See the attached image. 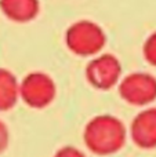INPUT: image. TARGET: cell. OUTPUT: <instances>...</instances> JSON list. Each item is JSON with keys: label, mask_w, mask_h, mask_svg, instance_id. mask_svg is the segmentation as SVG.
<instances>
[{"label": "cell", "mask_w": 156, "mask_h": 157, "mask_svg": "<svg viewBox=\"0 0 156 157\" xmlns=\"http://www.w3.org/2000/svg\"><path fill=\"white\" fill-rule=\"evenodd\" d=\"M126 127L112 114H98L86 124L83 139L88 150L98 156L119 152L126 142Z\"/></svg>", "instance_id": "cell-1"}, {"label": "cell", "mask_w": 156, "mask_h": 157, "mask_svg": "<svg viewBox=\"0 0 156 157\" xmlns=\"http://www.w3.org/2000/svg\"><path fill=\"white\" fill-rule=\"evenodd\" d=\"M107 43V35L97 22L88 19L76 21L66 29L65 44L77 57H96Z\"/></svg>", "instance_id": "cell-2"}, {"label": "cell", "mask_w": 156, "mask_h": 157, "mask_svg": "<svg viewBox=\"0 0 156 157\" xmlns=\"http://www.w3.org/2000/svg\"><path fill=\"white\" fill-rule=\"evenodd\" d=\"M57 97V84L54 78L44 72H32L19 83V98L29 108L43 109Z\"/></svg>", "instance_id": "cell-3"}, {"label": "cell", "mask_w": 156, "mask_h": 157, "mask_svg": "<svg viewBox=\"0 0 156 157\" xmlns=\"http://www.w3.org/2000/svg\"><path fill=\"white\" fill-rule=\"evenodd\" d=\"M119 95L129 105H149L156 99V78L144 72L127 75L119 81Z\"/></svg>", "instance_id": "cell-4"}, {"label": "cell", "mask_w": 156, "mask_h": 157, "mask_svg": "<svg viewBox=\"0 0 156 157\" xmlns=\"http://www.w3.org/2000/svg\"><path fill=\"white\" fill-rule=\"evenodd\" d=\"M120 61L112 54H98L86 66V78L97 90H109L120 81Z\"/></svg>", "instance_id": "cell-5"}, {"label": "cell", "mask_w": 156, "mask_h": 157, "mask_svg": "<svg viewBox=\"0 0 156 157\" xmlns=\"http://www.w3.org/2000/svg\"><path fill=\"white\" fill-rule=\"evenodd\" d=\"M130 136L141 149L156 147V108L145 109L133 119Z\"/></svg>", "instance_id": "cell-6"}, {"label": "cell", "mask_w": 156, "mask_h": 157, "mask_svg": "<svg viewBox=\"0 0 156 157\" xmlns=\"http://www.w3.org/2000/svg\"><path fill=\"white\" fill-rule=\"evenodd\" d=\"M0 11L6 18L17 24H26L37 17L39 0H0Z\"/></svg>", "instance_id": "cell-7"}, {"label": "cell", "mask_w": 156, "mask_h": 157, "mask_svg": "<svg viewBox=\"0 0 156 157\" xmlns=\"http://www.w3.org/2000/svg\"><path fill=\"white\" fill-rule=\"evenodd\" d=\"M19 98V83L8 69L0 68V112L14 108Z\"/></svg>", "instance_id": "cell-8"}, {"label": "cell", "mask_w": 156, "mask_h": 157, "mask_svg": "<svg viewBox=\"0 0 156 157\" xmlns=\"http://www.w3.org/2000/svg\"><path fill=\"white\" fill-rule=\"evenodd\" d=\"M142 54L146 62L151 63L152 66H156V30L152 35H149L145 40L142 47Z\"/></svg>", "instance_id": "cell-9"}, {"label": "cell", "mask_w": 156, "mask_h": 157, "mask_svg": "<svg viewBox=\"0 0 156 157\" xmlns=\"http://www.w3.org/2000/svg\"><path fill=\"white\" fill-rule=\"evenodd\" d=\"M54 157H87L82 150L73 146H64L54 155Z\"/></svg>", "instance_id": "cell-10"}, {"label": "cell", "mask_w": 156, "mask_h": 157, "mask_svg": "<svg viewBox=\"0 0 156 157\" xmlns=\"http://www.w3.org/2000/svg\"><path fill=\"white\" fill-rule=\"evenodd\" d=\"M8 142H10V132H8V128H7V125L0 120V155L7 149Z\"/></svg>", "instance_id": "cell-11"}]
</instances>
